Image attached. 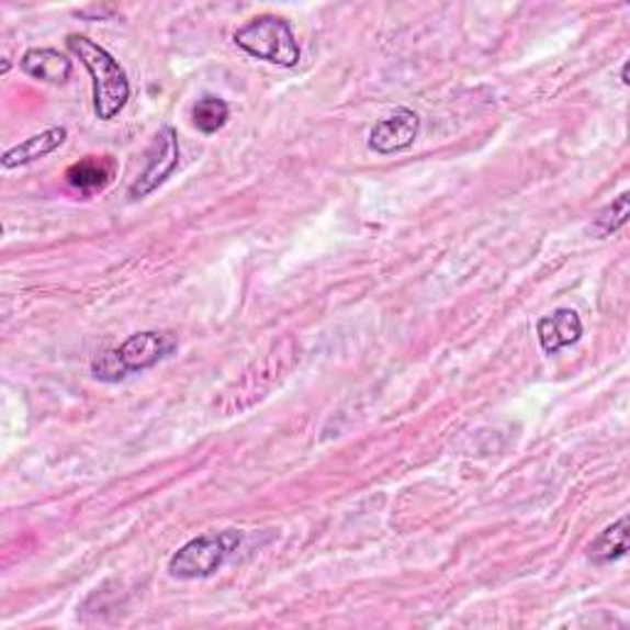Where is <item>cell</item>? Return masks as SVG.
<instances>
[{"label": "cell", "instance_id": "7", "mask_svg": "<svg viewBox=\"0 0 630 630\" xmlns=\"http://www.w3.org/2000/svg\"><path fill=\"white\" fill-rule=\"evenodd\" d=\"M584 335V323L572 308H556L552 315L537 320V340L547 355H556L559 350L576 345Z\"/></svg>", "mask_w": 630, "mask_h": 630}, {"label": "cell", "instance_id": "13", "mask_svg": "<svg viewBox=\"0 0 630 630\" xmlns=\"http://www.w3.org/2000/svg\"><path fill=\"white\" fill-rule=\"evenodd\" d=\"M628 205H630V195L628 192H621V195H618L611 205H606L601 212H598V217L594 220V225H592L594 235L604 239V237L616 235V232L621 227H626L628 215H630Z\"/></svg>", "mask_w": 630, "mask_h": 630}, {"label": "cell", "instance_id": "14", "mask_svg": "<svg viewBox=\"0 0 630 630\" xmlns=\"http://www.w3.org/2000/svg\"><path fill=\"white\" fill-rule=\"evenodd\" d=\"M116 13V8H111V5H104V8H99V5H91V8H85L81 10V18H89V20H97V18H111Z\"/></svg>", "mask_w": 630, "mask_h": 630}, {"label": "cell", "instance_id": "1", "mask_svg": "<svg viewBox=\"0 0 630 630\" xmlns=\"http://www.w3.org/2000/svg\"><path fill=\"white\" fill-rule=\"evenodd\" d=\"M67 47L72 49V55L79 57V63L87 67L91 77V87H94V114L101 121L116 119L124 106L128 104L131 85L124 72V67L119 65V59L101 47L94 40L87 35H69Z\"/></svg>", "mask_w": 630, "mask_h": 630}, {"label": "cell", "instance_id": "11", "mask_svg": "<svg viewBox=\"0 0 630 630\" xmlns=\"http://www.w3.org/2000/svg\"><path fill=\"white\" fill-rule=\"evenodd\" d=\"M109 178H111V166L106 160H99V158L81 160V162H77V166L69 168V172H67L69 185L81 190L85 195L104 188Z\"/></svg>", "mask_w": 630, "mask_h": 630}, {"label": "cell", "instance_id": "9", "mask_svg": "<svg viewBox=\"0 0 630 630\" xmlns=\"http://www.w3.org/2000/svg\"><path fill=\"white\" fill-rule=\"evenodd\" d=\"M67 140V128L65 126H53L43 131V134H35L30 136L23 144H18L15 148H10L3 154V168L5 170H13L20 166H30V162H35L40 158H47L49 154H55V150L63 146Z\"/></svg>", "mask_w": 630, "mask_h": 630}, {"label": "cell", "instance_id": "10", "mask_svg": "<svg viewBox=\"0 0 630 630\" xmlns=\"http://www.w3.org/2000/svg\"><path fill=\"white\" fill-rule=\"evenodd\" d=\"M628 515L618 517L614 525H608L606 530L596 537L588 547V559H592L594 564H611L618 562V559H623L628 552Z\"/></svg>", "mask_w": 630, "mask_h": 630}, {"label": "cell", "instance_id": "8", "mask_svg": "<svg viewBox=\"0 0 630 630\" xmlns=\"http://www.w3.org/2000/svg\"><path fill=\"white\" fill-rule=\"evenodd\" d=\"M20 69L47 85H67L72 77V59L53 47H33L20 59Z\"/></svg>", "mask_w": 630, "mask_h": 630}, {"label": "cell", "instance_id": "12", "mask_svg": "<svg viewBox=\"0 0 630 630\" xmlns=\"http://www.w3.org/2000/svg\"><path fill=\"white\" fill-rule=\"evenodd\" d=\"M192 121H195L198 131H202L205 136L217 134V131L225 128V124L229 121L227 101L212 94L198 99V104L192 106Z\"/></svg>", "mask_w": 630, "mask_h": 630}, {"label": "cell", "instance_id": "5", "mask_svg": "<svg viewBox=\"0 0 630 630\" xmlns=\"http://www.w3.org/2000/svg\"><path fill=\"white\" fill-rule=\"evenodd\" d=\"M176 348H178V340L172 338L170 333L146 330V333L131 335V338L116 350V358H119L124 378H128V374H134V372L156 368L160 360L170 358V355L176 352Z\"/></svg>", "mask_w": 630, "mask_h": 630}, {"label": "cell", "instance_id": "3", "mask_svg": "<svg viewBox=\"0 0 630 630\" xmlns=\"http://www.w3.org/2000/svg\"><path fill=\"white\" fill-rule=\"evenodd\" d=\"M241 535L235 530L200 535L170 556L168 574L182 582H195V578H207L217 574L225 566L227 556L237 550Z\"/></svg>", "mask_w": 630, "mask_h": 630}, {"label": "cell", "instance_id": "15", "mask_svg": "<svg viewBox=\"0 0 630 630\" xmlns=\"http://www.w3.org/2000/svg\"><path fill=\"white\" fill-rule=\"evenodd\" d=\"M621 81H623V85H628V81H630V79H628V63H626L623 69H621Z\"/></svg>", "mask_w": 630, "mask_h": 630}, {"label": "cell", "instance_id": "2", "mask_svg": "<svg viewBox=\"0 0 630 630\" xmlns=\"http://www.w3.org/2000/svg\"><path fill=\"white\" fill-rule=\"evenodd\" d=\"M235 43L244 53L263 59V63L277 67H296L301 63V47L289 20L279 15H259L251 23L239 27L235 33Z\"/></svg>", "mask_w": 630, "mask_h": 630}, {"label": "cell", "instance_id": "4", "mask_svg": "<svg viewBox=\"0 0 630 630\" xmlns=\"http://www.w3.org/2000/svg\"><path fill=\"white\" fill-rule=\"evenodd\" d=\"M178 160H180L178 134H176V128L166 124L158 131L156 138L150 140V146L146 150V166L138 172L134 185L128 188V198L131 200L148 198L150 192L158 190L162 182L176 172Z\"/></svg>", "mask_w": 630, "mask_h": 630}, {"label": "cell", "instance_id": "6", "mask_svg": "<svg viewBox=\"0 0 630 630\" xmlns=\"http://www.w3.org/2000/svg\"><path fill=\"white\" fill-rule=\"evenodd\" d=\"M421 119L416 111L400 106L387 119H382L370 131V148L380 156H394L409 148L419 136Z\"/></svg>", "mask_w": 630, "mask_h": 630}]
</instances>
